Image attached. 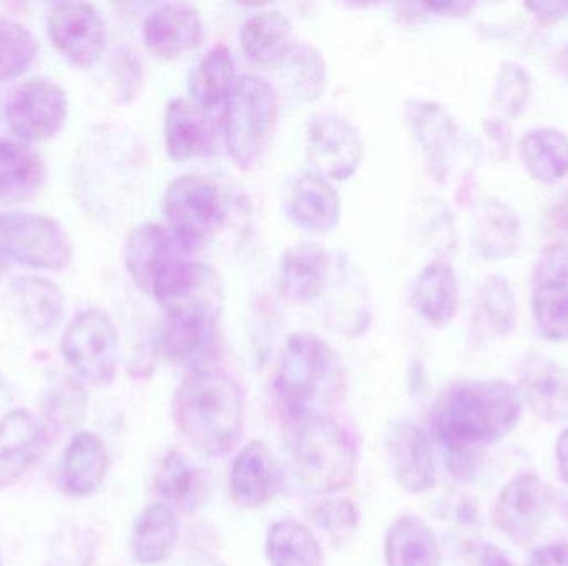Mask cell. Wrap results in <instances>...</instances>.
Here are the masks:
<instances>
[{
    "mask_svg": "<svg viewBox=\"0 0 568 566\" xmlns=\"http://www.w3.org/2000/svg\"><path fill=\"white\" fill-rule=\"evenodd\" d=\"M557 223H559L560 228L568 233V196L566 202L560 205L559 212H557Z\"/></svg>",
    "mask_w": 568,
    "mask_h": 566,
    "instance_id": "f907efd6",
    "label": "cell"
},
{
    "mask_svg": "<svg viewBox=\"0 0 568 566\" xmlns=\"http://www.w3.org/2000/svg\"><path fill=\"white\" fill-rule=\"evenodd\" d=\"M333 259L320 243L304 241L283 253L278 268L280 292L294 305H311L326 291Z\"/></svg>",
    "mask_w": 568,
    "mask_h": 566,
    "instance_id": "ffe728a7",
    "label": "cell"
},
{
    "mask_svg": "<svg viewBox=\"0 0 568 566\" xmlns=\"http://www.w3.org/2000/svg\"><path fill=\"white\" fill-rule=\"evenodd\" d=\"M480 566H514L506 554L496 545H484L480 550Z\"/></svg>",
    "mask_w": 568,
    "mask_h": 566,
    "instance_id": "c3c4849f",
    "label": "cell"
},
{
    "mask_svg": "<svg viewBox=\"0 0 568 566\" xmlns=\"http://www.w3.org/2000/svg\"><path fill=\"white\" fill-rule=\"evenodd\" d=\"M550 498L549 488L536 474L519 475L497 498L494 511L497 528L514 544H530L546 522Z\"/></svg>",
    "mask_w": 568,
    "mask_h": 566,
    "instance_id": "4fadbf2b",
    "label": "cell"
},
{
    "mask_svg": "<svg viewBox=\"0 0 568 566\" xmlns=\"http://www.w3.org/2000/svg\"><path fill=\"white\" fill-rule=\"evenodd\" d=\"M306 153L314 173L326 179L344 182L359 168L364 143L359 130L349 120L317 115L307 126Z\"/></svg>",
    "mask_w": 568,
    "mask_h": 566,
    "instance_id": "7c38bea8",
    "label": "cell"
},
{
    "mask_svg": "<svg viewBox=\"0 0 568 566\" xmlns=\"http://www.w3.org/2000/svg\"><path fill=\"white\" fill-rule=\"evenodd\" d=\"M282 485V465L268 445L253 441L236 454L230 475V492L236 505L263 507L278 495Z\"/></svg>",
    "mask_w": 568,
    "mask_h": 566,
    "instance_id": "2e32d148",
    "label": "cell"
},
{
    "mask_svg": "<svg viewBox=\"0 0 568 566\" xmlns=\"http://www.w3.org/2000/svg\"><path fill=\"white\" fill-rule=\"evenodd\" d=\"M294 93L304 102H314L326 89V62L316 49L294 45L287 56Z\"/></svg>",
    "mask_w": 568,
    "mask_h": 566,
    "instance_id": "b9f144b4",
    "label": "cell"
},
{
    "mask_svg": "<svg viewBox=\"0 0 568 566\" xmlns=\"http://www.w3.org/2000/svg\"><path fill=\"white\" fill-rule=\"evenodd\" d=\"M240 42L256 65H284L294 47L290 19L278 10H262L245 20Z\"/></svg>",
    "mask_w": 568,
    "mask_h": 566,
    "instance_id": "4316f807",
    "label": "cell"
},
{
    "mask_svg": "<svg viewBox=\"0 0 568 566\" xmlns=\"http://www.w3.org/2000/svg\"><path fill=\"white\" fill-rule=\"evenodd\" d=\"M163 209L173 235L195 249L225 225V206L219 186L200 175L173 179L163 198Z\"/></svg>",
    "mask_w": 568,
    "mask_h": 566,
    "instance_id": "9c48e42d",
    "label": "cell"
},
{
    "mask_svg": "<svg viewBox=\"0 0 568 566\" xmlns=\"http://www.w3.org/2000/svg\"><path fill=\"white\" fill-rule=\"evenodd\" d=\"M310 517L336 548L349 544L359 528V511L349 498L317 502L311 507Z\"/></svg>",
    "mask_w": 568,
    "mask_h": 566,
    "instance_id": "ab89813d",
    "label": "cell"
},
{
    "mask_svg": "<svg viewBox=\"0 0 568 566\" xmlns=\"http://www.w3.org/2000/svg\"><path fill=\"white\" fill-rule=\"evenodd\" d=\"M356 442L349 432L327 415L297 422L293 442V467L301 487L313 495L344 491L357 474Z\"/></svg>",
    "mask_w": 568,
    "mask_h": 566,
    "instance_id": "277c9868",
    "label": "cell"
},
{
    "mask_svg": "<svg viewBox=\"0 0 568 566\" xmlns=\"http://www.w3.org/2000/svg\"><path fill=\"white\" fill-rule=\"evenodd\" d=\"M523 401L509 382L467 381L450 385L433 411V434L454 475L469 477L479 452L519 424Z\"/></svg>",
    "mask_w": 568,
    "mask_h": 566,
    "instance_id": "6da1fadb",
    "label": "cell"
},
{
    "mask_svg": "<svg viewBox=\"0 0 568 566\" xmlns=\"http://www.w3.org/2000/svg\"><path fill=\"white\" fill-rule=\"evenodd\" d=\"M0 385H2V375H0Z\"/></svg>",
    "mask_w": 568,
    "mask_h": 566,
    "instance_id": "11a10c76",
    "label": "cell"
},
{
    "mask_svg": "<svg viewBox=\"0 0 568 566\" xmlns=\"http://www.w3.org/2000/svg\"><path fill=\"white\" fill-rule=\"evenodd\" d=\"M284 209L291 223L310 235H327L339 225V195L326 178L314 172L294 176Z\"/></svg>",
    "mask_w": 568,
    "mask_h": 566,
    "instance_id": "e0dca14e",
    "label": "cell"
},
{
    "mask_svg": "<svg viewBox=\"0 0 568 566\" xmlns=\"http://www.w3.org/2000/svg\"><path fill=\"white\" fill-rule=\"evenodd\" d=\"M180 541L175 511L165 502L149 505L136 518L132 534V554L136 564L160 565L172 557Z\"/></svg>",
    "mask_w": 568,
    "mask_h": 566,
    "instance_id": "f1b7e54d",
    "label": "cell"
},
{
    "mask_svg": "<svg viewBox=\"0 0 568 566\" xmlns=\"http://www.w3.org/2000/svg\"><path fill=\"white\" fill-rule=\"evenodd\" d=\"M193 566H226L223 564H220L219 560H215V558H202V560L196 562Z\"/></svg>",
    "mask_w": 568,
    "mask_h": 566,
    "instance_id": "816d5d0a",
    "label": "cell"
},
{
    "mask_svg": "<svg viewBox=\"0 0 568 566\" xmlns=\"http://www.w3.org/2000/svg\"><path fill=\"white\" fill-rule=\"evenodd\" d=\"M530 89L532 82L524 66L517 65L516 62H504L500 65L494 86V99L507 115L519 116L526 110Z\"/></svg>",
    "mask_w": 568,
    "mask_h": 566,
    "instance_id": "7bdbcfd3",
    "label": "cell"
},
{
    "mask_svg": "<svg viewBox=\"0 0 568 566\" xmlns=\"http://www.w3.org/2000/svg\"><path fill=\"white\" fill-rule=\"evenodd\" d=\"M47 32L55 49L79 69L95 65L105 50V20L92 3L60 2L50 7Z\"/></svg>",
    "mask_w": 568,
    "mask_h": 566,
    "instance_id": "8fae6325",
    "label": "cell"
},
{
    "mask_svg": "<svg viewBox=\"0 0 568 566\" xmlns=\"http://www.w3.org/2000/svg\"><path fill=\"white\" fill-rule=\"evenodd\" d=\"M519 218L499 199H487L477 209L474 243L486 259L509 258L519 248Z\"/></svg>",
    "mask_w": 568,
    "mask_h": 566,
    "instance_id": "d6a6232c",
    "label": "cell"
},
{
    "mask_svg": "<svg viewBox=\"0 0 568 566\" xmlns=\"http://www.w3.org/2000/svg\"><path fill=\"white\" fill-rule=\"evenodd\" d=\"M387 566H439L440 547L426 522L403 515L390 525L384 542Z\"/></svg>",
    "mask_w": 568,
    "mask_h": 566,
    "instance_id": "f546056e",
    "label": "cell"
},
{
    "mask_svg": "<svg viewBox=\"0 0 568 566\" xmlns=\"http://www.w3.org/2000/svg\"><path fill=\"white\" fill-rule=\"evenodd\" d=\"M410 305L429 325H447L459 308V281L454 269L444 261L429 263L414 282Z\"/></svg>",
    "mask_w": 568,
    "mask_h": 566,
    "instance_id": "83f0119b",
    "label": "cell"
},
{
    "mask_svg": "<svg viewBox=\"0 0 568 566\" xmlns=\"http://www.w3.org/2000/svg\"><path fill=\"white\" fill-rule=\"evenodd\" d=\"M70 259L72 245L55 219L29 213L0 215V279L12 265L62 271Z\"/></svg>",
    "mask_w": 568,
    "mask_h": 566,
    "instance_id": "8992f818",
    "label": "cell"
},
{
    "mask_svg": "<svg viewBox=\"0 0 568 566\" xmlns=\"http://www.w3.org/2000/svg\"><path fill=\"white\" fill-rule=\"evenodd\" d=\"M480 315L496 336H507L516 328L517 309L513 288L503 276H490L479 295Z\"/></svg>",
    "mask_w": 568,
    "mask_h": 566,
    "instance_id": "60d3db41",
    "label": "cell"
},
{
    "mask_svg": "<svg viewBox=\"0 0 568 566\" xmlns=\"http://www.w3.org/2000/svg\"><path fill=\"white\" fill-rule=\"evenodd\" d=\"M346 391L339 356L314 332H296L286 341L276 375V394L294 422L326 415Z\"/></svg>",
    "mask_w": 568,
    "mask_h": 566,
    "instance_id": "3957f363",
    "label": "cell"
},
{
    "mask_svg": "<svg viewBox=\"0 0 568 566\" xmlns=\"http://www.w3.org/2000/svg\"><path fill=\"white\" fill-rule=\"evenodd\" d=\"M420 9L426 10V12L436 13V16H466L470 9H473L474 3L470 2H426L419 3Z\"/></svg>",
    "mask_w": 568,
    "mask_h": 566,
    "instance_id": "7dc6e473",
    "label": "cell"
},
{
    "mask_svg": "<svg viewBox=\"0 0 568 566\" xmlns=\"http://www.w3.org/2000/svg\"><path fill=\"white\" fill-rule=\"evenodd\" d=\"M152 296L166 318L219 322L225 302L219 272L189 255L179 256L165 266L153 282Z\"/></svg>",
    "mask_w": 568,
    "mask_h": 566,
    "instance_id": "52a82bcc",
    "label": "cell"
},
{
    "mask_svg": "<svg viewBox=\"0 0 568 566\" xmlns=\"http://www.w3.org/2000/svg\"><path fill=\"white\" fill-rule=\"evenodd\" d=\"M12 292L20 316L33 331H50L62 321L65 298L50 279L20 276L12 282Z\"/></svg>",
    "mask_w": 568,
    "mask_h": 566,
    "instance_id": "1f68e13d",
    "label": "cell"
},
{
    "mask_svg": "<svg viewBox=\"0 0 568 566\" xmlns=\"http://www.w3.org/2000/svg\"><path fill=\"white\" fill-rule=\"evenodd\" d=\"M532 311L547 339L567 341L568 281H532Z\"/></svg>",
    "mask_w": 568,
    "mask_h": 566,
    "instance_id": "74e56055",
    "label": "cell"
},
{
    "mask_svg": "<svg viewBox=\"0 0 568 566\" xmlns=\"http://www.w3.org/2000/svg\"><path fill=\"white\" fill-rule=\"evenodd\" d=\"M110 459L105 442L89 431H79L63 452L62 487L70 497L83 498L102 487Z\"/></svg>",
    "mask_w": 568,
    "mask_h": 566,
    "instance_id": "d4e9b609",
    "label": "cell"
},
{
    "mask_svg": "<svg viewBox=\"0 0 568 566\" xmlns=\"http://www.w3.org/2000/svg\"><path fill=\"white\" fill-rule=\"evenodd\" d=\"M519 382L530 411L539 421H568V372L559 362L530 352L520 362Z\"/></svg>",
    "mask_w": 568,
    "mask_h": 566,
    "instance_id": "d6986e66",
    "label": "cell"
},
{
    "mask_svg": "<svg viewBox=\"0 0 568 566\" xmlns=\"http://www.w3.org/2000/svg\"><path fill=\"white\" fill-rule=\"evenodd\" d=\"M60 352L77 378L93 385H109L119 366V331L105 311L85 309L67 328Z\"/></svg>",
    "mask_w": 568,
    "mask_h": 566,
    "instance_id": "ba28073f",
    "label": "cell"
},
{
    "mask_svg": "<svg viewBox=\"0 0 568 566\" xmlns=\"http://www.w3.org/2000/svg\"><path fill=\"white\" fill-rule=\"evenodd\" d=\"M39 53L33 33L17 20L0 17V82L17 79L36 62Z\"/></svg>",
    "mask_w": 568,
    "mask_h": 566,
    "instance_id": "f35d334b",
    "label": "cell"
},
{
    "mask_svg": "<svg viewBox=\"0 0 568 566\" xmlns=\"http://www.w3.org/2000/svg\"><path fill=\"white\" fill-rule=\"evenodd\" d=\"M527 9L532 10L542 20H559L568 16V2H529Z\"/></svg>",
    "mask_w": 568,
    "mask_h": 566,
    "instance_id": "bcb514c9",
    "label": "cell"
},
{
    "mask_svg": "<svg viewBox=\"0 0 568 566\" xmlns=\"http://www.w3.org/2000/svg\"><path fill=\"white\" fill-rule=\"evenodd\" d=\"M89 395L79 379L59 374L45 392V415L55 431H77L85 421Z\"/></svg>",
    "mask_w": 568,
    "mask_h": 566,
    "instance_id": "8d00e7d4",
    "label": "cell"
},
{
    "mask_svg": "<svg viewBox=\"0 0 568 566\" xmlns=\"http://www.w3.org/2000/svg\"><path fill=\"white\" fill-rule=\"evenodd\" d=\"M155 488L166 505L186 514L195 512L206 495L203 472L179 451L169 452L160 462Z\"/></svg>",
    "mask_w": 568,
    "mask_h": 566,
    "instance_id": "4dcf8cb0",
    "label": "cell"
},
{
    "mask_svg": "<svg viewBox=\"0 0 568 566\" xmlns=\"http://www.w3.org/2000/svg\"><path fill=\"white\" fill-rule=\"evenodd\" d=\"M69 115L67 93L49 80H30L6 103V122L19 142H43L63 128Z\"/></svg>",
    "mask_w": 568,
    "mask_h": 566,
    "instance_id": "30bf717a",
    "label": "cell"
},
{
    "mask_svg": "<svg viewBox=\"0 0 568 566\" xmlns=\"http://www.w3.org/2000/svg\"><path fill=\"white\" fill-rule=\"evenodd\" d=\"M216 125L206 109L186 99H175L165 112V146L175 162L210 155L215 148Z\"/></svg>",
    "mask_w": 568,
    "mask_h": 566,
    "instance_id": "603a6c76",
    "label": "cell"
},
{
    "mask_svg": "<svg viewBox=\"0 0 568 566\" xmlns=\"http://www.w3.org/2000/svg\"><path fill=\"white\" fill-rule=\"evenodd\" d=\"M568 281V248L564 245H550L540 253L534 268L532 281Z\"/></svg>",
    "mask_w": 568,
    "mask_h": 566,
    "instance_id": "ee69618b",
    "label": "cell"
},
{
    "mask_svg": "<svg viewBox=\"0 0 568 566\" xmlns=\"http://www.w3.org/2000/svg\"><path fill=\"white\" fill-rule=\"evenodd\" d=\"M278 120L280 99L272 83L255 75L235 80L223 110V135L240 168H253L265 156Z\"/></svg>",
    "mask_w": 568,
    "mask_h": 566,
    "instance_id": "5b68a950",
    "label": "cell"
},
{
    "mask_svg": "<svg viewBox=\"0 0 568 566\" xmlns=\"http://www.w3.org/2000/svg\"><path fill=\"white\" fill-rule=\"evenodd\" d=\"M162 354L186 371L210 369L219 352V322L166 318L160 336Z\"/></svg>",
    "mask_w": 568,
    "mask_h": 566,
    "instance_id": "cb8c5ba5",
    "label": "cell"
},
{
    "mask_svg": "<svg viewBox=\"0 0 568 566\" xmlns=\"http://www.w3.org/2000/svg\"><path fill=\"white\" fill-rule=\"evenodd\" d=\"M235 62L225 45L210 49L190 75V93L203 109H215L225 102L235 83Z\"/></svg>",
    "mask_w": 568,
    "mask_h": 566,
    "instance_id": "d590c367",
    "label": "cell"
},
{
    "mask_svg": "<svg viewBox=\"0 0 568 566\" xmlns=\"http://www.w3.org/2000/svg\"><path fill=\"white\" fill-rule=\"evenodd\" d=\"M202 17L186 2L160 3L146 17L143 40L150 53L163 60L179 59L199 45Z\"/></svg>",
    "mask_w": 568,
    "mask_h": 566,
    "instance_id": "44dd1931",
    "label": "cell"
},
{
    "mask_svg": "<svg viewBox=\"0 0 568 566\" xmlns=\"http://www.w3.org/2000/svg\"><path fill=\"white\" fill-rule=\"evenodd\" d=\"M47 179L42 156L27 143L0 140V203L27 202Z\"/></svg>",
    "mask_w": 568,
    "mask_h": 566,
    "instance_id": "484cf974",
    "label": "cell"
},
{
    "mask_svg": "<svg viewBox=\"0 0 568 566\" xmlns=\"http://www.w3.org/2000/svg\"><path fill=\"white\" fill-rule=\"evenodd\" d=\"M562 514H564V517H566L568 521V501L564 502V504H562Z\"/></svg>",
    "mask_w": 568,
    "mask_h": 566,
    "instance_id": "f5cc1de1",
    "label": "cell"
},
{
    "mask_svg": "<svg viewBox=\"0 0 568 566\" xmlns=\"http://www.w3.org/2000/svg\"><path fill=\"white\" fill-rule=\"evenodd\" d=\"M172 409L180 434L206 457H225L242 442L245 398L225 372H189L173 395Z\"/></svg>",
    "mask_w": 568,
    "mask_h": 566,
    "instance_id": "7a4b0ae2",
    "label": "cell"
},
{
    "mask_svg": "<svg viewBox=\"0 0 568 566\" xmlns=\"http://www.w3.org/2000/svg\"><path fill=\"white\" fill-rule=\"evenodd\" d=\"M404 113L426 159L427 172L437 182H444L459 142L456 122L443 106L427 100H407Z\"/></svg>",
    "mask_w": 568,
    "mask_h": 566,
    "instance_id": "9a60e30c",
    "label": "cell"
},
{
    "mask_svg": "<svg viewBox=\"0 0 568 566\" xmlns=\"http://www.w3.org/2000/svg\"><path fill=\"white\" fill-rule=\"evenodd\" d=\"M519 155L534 179L557 182L568 173V136L556 128L532 130L520 140Z\"/></svg>",
    "mask_w": 568,
    "mask_h": 566,
    "instance_id": "836d02e7",
    "label": "cell"
},
{
    "mask_svg": "<svg viewBox=\"0 0 568 566\" xmlns=\"http://www.w3.org/2000/svg\"><path fill=\"white\" fill-rule=\"evenodd\" d=\"M556 457L560 478L568 485V428L559 435L556 445Z\"/></svg>",
    "mask_w": 568,
    "mask_h": 566,
    "instance_id": "681fc988",
    "label": "cell"
},
{
    "mask_svg": "<svg viewBox=\"0 0 568 566\" xmlns=\"http://www.w3.org/2000/svg\"><path fill=\"white\" fill-rule=\"evenodd\" d=\"M192 249L183 245L173 231L156 223L136 226L125 243V268L136 288L152 295L153 282L172 259L190 255Z\"/></svg>",
    "mask_w": 568,
    "mask_h": 566,
    "instance_id": "ac0fdd59",
    "label": "cell"
},
{
    "mask_svg": "<svg viewBox=\"0 0 568 566\" xmlns=\"http://www.w3.org/2000/svg\"><path fill=\"white\" fill-rule=\"evenodd\" d=\"M265 552L272 566H324L320 542L306 525L293 518L275 522L268 528Z\"/></svg>",
    "mask_w": 568,
    "mask_h": 566,
    "instance_id": "e575fe53",
    "label": "cell"
},
{
    "mask_svg": "<svg viewBox=\"0 0 568 566\" xmlns=\"http://www.w3.org/2000/svg\"><path fill=\"white\" fill-rule=\"evenodd\" d=\"M45 444V429L26 409L7 412L0 419V488L10 487L39 461Z\"/></svg>",
    "mask_w": 568,
    "mask_h": 566,
    "instance_id": "7402d4cb",
    "label": "cell"
},
{
    "mask_svg": "<svg viewBox=\"0 0 568 566\" xmlns=\"http://www.w3.org/2000/svg\"><path fill=\"white\" fill-rule=\"evenodd\" d=\"M0 566H3V564H2V557H0Z\"/></svg>",
    "mask_w": 568,
    "mask_h": 566,
    "instance_id": "db71d44e",
    "label": "cell"
},
{
    "mask_svg": "<svg viewBox=\"0 0 568 566\" xmlns=\"http://www.w3.org/2000/svg\"><path fill=\"white\" fill-rule=\"evenodd\" d=\"M387 461L394 481L409 494L433 491L437 482L433 445L423 429L409 421L390 424L386 432Z\"/></svg>",
    "mask_w": 568,
    "mask_h": 566,
    "instance_id": "5bb4252c",
    "label": "cell"
},
{
    "mask_svg": "<svg viewBox=\"0 0 568 566\" xmlns=\"http://www.w3.org/2000/svg\"><path fill=\"white\" fill-rule=\"evenodd\" d=\"M529 566H568V544L544 545L530 555Z\"/></svg>",
    "mask_w": 568,
    "mask_h": 566,
    "instance_id": "f6af8a7d",
    "label": "cell"
}]
</instances>
